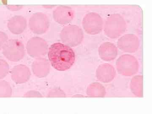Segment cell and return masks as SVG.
<instances>
[{"instance_id": "cell-1", "label": "cell", "mask_w": 152, "mask_h": 114, "mask_svg": "<svg viewBox=\"0 0 152 114\" xmlns=\"http://www.w3.org/2000/svg\"><path fill=\"white\" fill-rule=\"evenodd\" d=\"M48 57L51 64L58 71H65L71 68L75 61V54L71 47L58 42L49 48Z\"/></svg>"}, {"instance_id": "cell-2", "label": "cell", "mask_w": 152, "mask_h": 114, "mask_svg": "<svg viewBox=\"0 0 152 114\" xmlns=\"http://www.w3.org/2000/svg\"><path fill=\"white\" fill-rule=\"evenodd\" d=\"M127 25L122 16L119 14L110 15L104 24V33L108 37L117 39L126 31Z\"/></svg>"}, {"instance_id": "cell-3", "label": "cell", "mask_w": 152, "mask_h": 114, "mask_svg": "<svg viewBox=\"0 0 152 114\" xmlns=\"http://www.w3.org/2000/svg\"><path fill=\"white\" fill-rule=\"evenodd\" d=\"M60 37L63 43L75 47L79 45L83 40L84 33L77 26L70 25L63 28L60 33Z\"/></svg>"}, {"instance_id": "cell-4", "label": "cell", "mask_w": 152, "mask_h": 114, "mask_svg": "<svg viewBox=\"0 0 152 114\" xmlns=\"http://www.w3.org/2000/svg\"><path fill=\"white\" fill-rule=\"evenodd\" d=\"M116 67L120 75L130 77L138 72L140 65L135 57L130 54H124L121 56L117 59Z\"/></svg>"}, {"instance_id": "cell-5", "label": "cell", "mask_w": 152, "mask_h": 114, "mask_svg": "<svg viewBox=\"0 0 152 114\" xmlns=\"http://www.w3.org/2000/svg\"><path fill=\"white\" fill-rule=\"evenodd\" d=\"M25 51L23 44L17 39L7 41L2 48L4 56L12 62H18L22 60L26 54Z\"/></svg>"}, {"instance_id": "cell-6", "label": "cell", "mask_w": 152, "mask_h": 114, "mask_svg": "<svg viewBox=\"0 0 152 114\" xmlns=\"http://www.w3.org/2000/svg\"><path fill=\"white\" fill-rule=\"evenodd\" d=\"M104 24L102 17L94 12L86 14L82 21V26L86 32L91 35L100 33L103 29Z\"/></svg>"}, {"instance_id": "cell-7", "label": "cell", "mask_w": 152, "mask_h": 114, "mask_svg": "<svg viewBox=\"0 0 152 114\" xmlns=\"http://www.w3.org/2000/svg\"><path fill=\"white\" fill-rule=\"evenodd\" d=\"M26 48L30 56L36 59L39 58L46 55L48 51V45L42 38L34 37L28 41Z\"/></svg>"}, {"instance_id": "cell-8", "label": "cell", "mask_w": 152, "mask_h": 114, "mask_svg": "<svg viewBox=\"0 0 152 114\" xmlns=\"http://www.w3.org/2000/svg\"><path fill=\"white\" fill-rule=\"evenodd\" d=\"M29 27L34 34H43L50 27V21L46 14L40 12L33 14L29 20Z\"/></svg>"}, {"instance_id": "cell-9", "label": "cell", "mask_w": 152, "mask_h": 114, "mask_svg": "<svg viewBox=\"0 0 152 114\" xmlns=\"http://www.w3.org/2000/svg\"><path fill=\"white\" fill-rule=\"evenodd\" d=\"M117 46L122 51L132 53L137 51L140 46V41L134 34H126L118 39Z\"/></svg>"}, {"instance_id": "cell-10", "label": "cell", "mask_w": 152, "mask_h": 114, "mask_svg": "<svg viewBox=\"0 0 152 114\" xmlns=\"http://www.w3.org/2000/svg\"><path fill=\"white\" fill-rule=\"evenodd\" d=\"M74 17L75 12L70 7H58L53 12L54 20L60 25H66L70 23Z\"/></svg>"}, {"instance_id": "cell-11", "label": "cell", "mask_w": 152, "mask_h": 114, "mask_svg": "<svg viewBox=\"0 0 152 114\" xmlns=\"http://www.w3.org/2000/svg\"><path fill=\"white\" fill-rule=\"evenodd\" d=\"M96 75L97 79L99 81L108 83L114 80L116 73L113 66L107 63H104L98 67Z\"/></svg>"}, {"instance_id": "cell-12", "label": "cell", "mask_w": 152, "mask_h": 114, "mask_svg": "<svg viewBox=\"0 0 152 114\" xmlns=\"http://www.w3.org/2000/svg\"><path fill=\"white\" fill-rule=\"evenodd\" d=\"M11 76L12 80L15 83L20 84L25 83L29 80L31 72L27 66L19 64L12 69Z\"/></svg>"}, {"instance_id": "cell-13", "label": "cell", "mask_w": 152, "mask_h": 114, "mask_svg": "<svg viewBox=\"0 0 152 114\" xmlns=\"http://www.w3.org/2000/svg\"><path fill=\"white\" fill-rule=\"evenodd\" d=\"M32 71L35 76L39 78H44L50 73V64L48 60L44 58L36 59L31 66Z\"/></svg>"}, {"instance_id": "cell-14", "label": "cell", "mask_w": 152, "mask_h": 114, "mask_svg": "<svg viewBox=\"0 0 152 114\" xmlns=\"http://www.w3.org/2000/svg\"><path fill=\"white\" fill-rule=\"evenodd\" d=\"M118 54V48L110 42H104L99 47V56L102 60L105 61H113L116 58Z\"/></svg>"}, {"instance_id": "cell-15", "label": "cell", "mask_w": 152, "mask_h": 114, "mask_svg": "<svg viewBox=\"0 0 152 114\" xmlns=\"http://www.w3.org/2000/svg\"><path fill=\"white\" fill-rule=\"evenodd\" d=\"M27 25V23L24 17L21 15H16L10 19L7 26L11 33L14 34L19 35L24 31Z\"/></svg>"}, {"instance_id": "cell-16", "label": "cell", "mask_w": 152, "mask_h": 114, "mask_svg": "<svg viewBox=\"0 0 152 114\" xmlns=\"http://www.w3.org/2000/svg\"><path fill=\"white\" fill-rule=\"evenodd\" d=\"M143 77L141 75L134 76L131 80L130 88L132 93L137 97L143 96Z\"/></svg>"}, {"instance_id": "cell-17", "label": "cell", "mask_w": 152, "mask_h": 114, "mask_svg": "<svg viewBox=\"0 0 152 114\" xmlns=\"http://www.w3.org/2000/svg\"><path fill=\"white\" fill-rule=\"evenodd\" d=\"M86 94L90 97H104L106 95V88L100 83H93L88 86Z\"/></svg>"}, {"instance_id": "cell-18", "label": "cell", "mask_w": 152, "mask_h": 114, "mask_svg": "<svg viewBox=\"0 0 152 114\" xmlns=\"http://www.w3.org/2000/svg\"><path fill=\"white\" fill-rule=\"evenodd\" d=\"M12 95L10 85L5 81H0V97H10Z\"/></svg>"}, {"instance_id": "cell-19", "label": "cell", "mask_w": 152, "mask_h": 114, "mask_svg": "<svg viewBox=\"0 0 152 114\" xmlns=\"http://www.w3.org/2000/svg\"><path fill=\"white\" fill-rule=\"evenodd\" d=\"M10 71V66L4 60L0 59V79L4 78L7 75Z\"/></svg>"}, {"instance_id": "cell-20", "label": "cell", "mask_w": 152, "mask_h": 114, "mask_svg": "<svg viewBox=\"0 0 152 114\" xmlns=\"http://www.w3.org/2000/svg\"><path fill=\"white\" fill-rule=\"evenodd\" d=\"M48 97H65L66 96L65 93L60 88H55L49 91L48 94Z\"/></svg>"}, {"instance_id": "cell-21", "label": "cell", "mask_w": 152, "mask_h": 114, "mask_svg": "<svg viewBox=\"0 0 152 114\" xmlns=\"http://www.w3.org/2000/svg\"><path fill=\"white\" fill-rule=\"evenodd\" d=\"M25 97H43V96L40 93L36 91H30L25 94L23 96Z\"/></svg>"}, {"instance_id": "cell-22", "label": "cell", "mask_w": 152, "mask_h": 114, "mask_svg": "<svg viewBox=\"0 0 152 114\" xmlns=\"http://www.w3.org/2000/svg\"><path fill=\"white\" fill-rule=\"evenodd\" d=\"M8 41V37L5 33L0 31V50L2 49L4 45Z\"/></svg>"}, {"instance_id": "cell-23", "label": "cell", "mask_w": 152, "mask_h": 114, "mask_svg": "<svg viewBox=\"0 0 152 114\" xmlns=\"http://www.w3.org/2000/svg\"><path fill=\"white\" fill-rule=\"evenodd\" d=\"M74 97H84V96L82 95L78 94L76 95L75 96H74Z\"/></svg>"}, {"instance_id": "cell-24", "label": "cell", "mask_w": 152, "mask_h": 114, "mask_svg": "<svg viewBox=\"0 0 152 114\" xmlns=\"http://www.w3.org/2000/svg\"><path fill=\"white\" fill-rule=\"evenodd\" d=\"M2 2L3 4H7V0H2Z\"/></svg>"}]
</instances>
